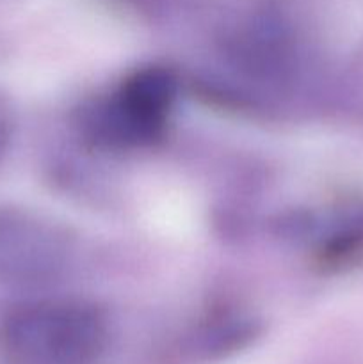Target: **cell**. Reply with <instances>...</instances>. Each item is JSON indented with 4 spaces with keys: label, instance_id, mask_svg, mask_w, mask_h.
Instances as JSON below:
<instances>
[{
    "label": "cell",
    "instance_id": "obj_4",
    "mask_svg": "<svg viewBox=\"0 0 363 364\" xmlns=\"http://www.w3.org/2000/svg\"><path fill=\"white\" fill-rule=\"evenodd\" d=\"M13 135V110L7 100L0 95V155L6 151Z\"/></svg>",
    "mask_w": 363,
    "mask_h": 364
},
{
    "label": "cell",
    "instance_id": "obj_1",
    "mask_svg": "<svg viewBox=\"0 0 363 364\" xmlns=\"http://www.w3.org/2000/svg\"><path fill=\"white\" fill-rule=\"evenodd\" d=\"M109 343V322L82 299L20 302L0 320V354L7 364H98Z\"/></svg>",
    "mask_w": 363,
    "mask_h": 364
},
{
    "label": "cell",
    "instance_id": "obj_3",
    "mask_svg": "<svg viewBox=\"0 0 363 364\" xmlns=\"http://www.w3.org/2000/svg\"><path fill=\"white\" fill-rule=\"evenodd\" d=\"M75 255L66 228L23 208H0V283L41 287L59 279Z\"/></svg>",
    "mask_w": 363,
    "mask_h": 364
},
{
    "label": "cell",
    "instance_id": "obj_2",
    "mask_svg": "<svg viewBox=\"0 0 363 364\" xmlns=\"http://www.w3.org/2000/svg\"><path fill=\"white\" fill-rule=\"evenodd\" d=\"M174 100L177 78L169 70L141 68L114 91L85 103L78 127L93 144L102 148H142L162 135Z\"/></svg>",
    "mask_w": 363,
    "mask_h": 364
}]
</instances>
